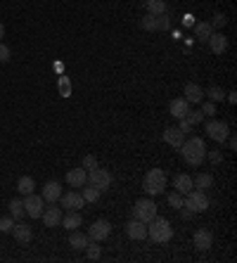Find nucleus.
Masks as SVG:
<instances>
[{
	"label": "nucleus",
	"instance_id": "nucleus-13",
	"mask_svg": "<svg viewBox=\"0 0 237 263\" xmlns=\"http://www.w3.org/2000/svg\"><path fill=\"white\" fill-rule=\"evenodd\" d=\"M57 201H60V204H62V209H67V211H76V209H81V206L86 204L79 192H64Z\"/></svg>",
	"mask_w": 237,
	"mask_h": 263
},
{
	"label": "nucleus",
	"instance_id": "nucleus-25",
	"mask_svg": "<svg viewBox=\"0 0 237 263\" xmlns=\"http://www.w3.org/2000/svg\"><path fill=\"white\" fill-rule=\"evenodd\" d=\"M36 190V180L31 176H22V178L17 180V192L19 194H31Z\"/></svg>",
	"mask_w": 237,
	"mask_h": 263
},
{
	"label": "nucleus",
	"instance_id": "nucleus-34",
	"mask_svg": "<svg viewBox=\"0 0 237 263\" xmlns=\"http://www.w3.org/2000/svg\"><path fill=\"white\" fill-rule=\"evenodd\" d=\"M12 228H15V218H0V232H12Z\"/></svg>",
	"mask_w": 237,
	"mask_h": 263
},
{
	"label": "nucleus",
	"instance_id": "nucleus-8",
	"mask_svg": "<svg viewBox=\"0 0 237 263\" xmlns=\"http://www.w3.org/2000/svg\"><path fill=\"white\" fill-rule=\"evenodd\" d=\"M145 31H166L168 29V17L166 15H147L140 22Z\"/></svg>",
	"mask_w": 237,
	"mask_h": 263
},
{
	"label": "nucleus",
	"instance_id": "nucleus-20",
	"mask_svg": "<svg viewBox=\"0 0 237 263\" xmlns=\"http://www.w3.org/2000/svg\"><path fill=\"white\" fill-rule=\"evenodd\" d=\"M168 109H171V116H175V119H185L188 112H190V102L185 100V97H175Z\"/></svg>",
	"mask_w": 237,
	"mask_h": 263
},
{
	"label": "nucleus",
	"instance_id": "nucleus-28",
	"mask_svg": "<svg viewBox=\"0 0 237 263\" xmlns=\"http://www.w3.org/2000/svg\"><path fill=\"white\" fill-rule=\"evenodd\" d=\"M100 190H97V187L95 185H90V183H86V185H83V192H81V197H83V201H90V204H93V201H97L100 199Z\"/></svg>",
	"mask_w": 237,
	"mask_h": 263
},
{
	"label": "nucleus",
	"instance_id": "nucleus-24",
	"mask_svg": "<svg viewBox=\"0 0 237 263\" xmlns=\"http://www.w3.org/2000/svg\"><path fill=\"white\" fill-rule=\"evenodd\" d=\"M60 223L67 228V230H76L81 223H83V218H81V214H76V211H69L67 216H62V221Z\"/></svg>",
	"mask_w": 237,
	"mask_h": 263
},
{
	"label": "nucleus",
	"instance_id": "nucleus-40",
	"mask_svg": "<svg viewBox=\"0 0 237 263\" xmlns=\"http://www.w3.org/2000/svg\"><path fill=\"white\" fill-rule=\"evenodd\" d=\"M202 114H216V107H213V102H206L204 104V112Z\"/></svg>",
	"mask_w": 237,
	"mask_h": 263
},
{
	"label": "nucleus",
	"instance_id": "nucleus-33",
	"mask_svg": "<svg viewBox=\"0 0 237 263\" xmlns=\"http://www.w3.org/2000/svg\"><path fill=\"white\" fill-rule=\"evenodd\" d=\"M185 121H188L190 126L202 124V121H204V114H202V112H188V116H185Z\"/></svg>",
	"mask_w": 237,
	"mask_h": 263
},
{
	"label": "nucleus",
	"instance_id": "nucleus-14",
	"mask_svg": "<svg viewBox=\"0 0 237 263\" xmlns=\"http://www.w3.org/2000/svg\"><path fill=\"white\" fill-rule=\"evenodd\" d=\"M67 183L71 187H83L88 183V171L81 166V169H71L67 171Z\"/></svg>",
	"mask_w": 237,
	"mask_h": 263
},
{
	"label": "nucleus",
	"instance_id": "nucleus-4",
	"mask_svg": "<svg viewBox=\"0 0 237 263\" xmlns=\"http://www.w3.org/2000/svg\"><path fill=\"white\" fill-rule=\"evenodd\" d=\"M183 206H188L192 214H202V211L209 209V199H206V194L197 187H192L188 194H185V201H183Z\"/></svg>",
	"mask_w": 237,
	"mask_h": 263
},
{
	"label": "nucleus",
	"instance_id": "nucleus-37",
	"mask_svg": "<svg viewBox=\"0 0 237 263\" xmlns=\"http://www.w3.org/2000/svg\"><path fill=\"white\" fill-rule=\"evenodd\" d=\"M206 159H209V162H211V164H221V159H223L221 149H211V152L206 149Z\"/></svg>",
	"mask_w": 237,
	"mask_h": 263
},
{
	"label": "nucleus",
	"instance_id": "nucleus-41",
	"mask_svg": "<svg viewBox=\"0 0 237 263\" xmlns=\"http://www.w3.org/2000/svg\"><path fill=\"white\" fill-rule=\"evenodd\" d=\"M178 128H181L183 133H190V131H192V126H190L188 121H185V119H181V126H178Z\"/></svg>",
	"mask_w": 237,
	"mask_h": 263
},
{
	"label": "nucleus",
	"instance_id": "nucleus-7",
	"mask_svg": "<svg viewBox=\"0 0 237 263\" xmlns=\"http://www.w3.org/2000/svg\"><path fill=\"white\" fill-rule=\"evenodd\" d=\"M24 211H26V216H31V218H40L43 216V197H38V194H24Z\"/></svg>",
	"mask_w": 237,
	"mask_h": 263
},
{
	"label": "nucleus",
	"instance_id": "nucleus-35",
	"mask_svg": "<svg viewBox=\"0 0 237 263\" xmlns=\"http://www.w3.org/2000/svg\"><path fill=\"white\" fill-rule=\"evenodd\" d=\"M168 204H171L173 209H181L183 206V194L181 192H171L168 194Z\"/></svg>",
	"mask_w": 237,
	"mask_h": 263
},
{
	"label": "nucleus",
	"instance_id": "nucleus-17",
	"mask_svg": "<svg viewBox=\"0 0 237 263\" xmlns=\"http://www.w3.org/2000/svg\"><path fill=\"white\" fill-rule=\"evenodd\" d=\"M40 197H43V201L55 204V201L62 197V185H60V183H55V180H52V183H45V187H43V194H40Z\"/></svg>",
	"mask_w": 237,
	"mask_h": 263
},
{
	"label": "nucleus",
	"instance_id": "nucleus-44",
	"mask_svg": "<svg viewBox=\"0 0 237 263\" xmlns=\"http://www.w3.org/2000/svg\"><path fill=\"white\" fill-rule=\"evenodd\" d=\"M228 102H232V104H235V102H237V95H235V93H230V95H228Z\"/></svg>",
	"mask_w": 237,
	"mask_h": 263
},
{
	"label": "nucleus",
	"instance_id": "nucleus-1",
	"mask_svg": "<svg viewBox=\"0 0 237 263\" xmlns=\"http://www.w3.org/2000/svg\"><path fill=\"white\" fill-rule=\"evenodd\" d=\"M181 154H183V159H185V164H190V166H199V164L206 159V145H204V140H202V138L183 140Z\"/></svg>",
	"mask_w": 237,
	"mask_h": 263
},
{
	"label": "nucleus",
	"instance_id": "nucleus-15",
	"mask_svg": "<svg viewBox=\"0 0 237 263\" xmlns=\"http://www.w3.org/2000/svg\"><path fill=\"white\" fill-rule=\"evenodd\" d=\"M211 242H213V235L209 230L199 228V230L195 232V249H197V251H206V249H211Z\"/></svg>",
	"mask_w": 237,
	"mask_h": 263
},
{
	"label": "nucleus",
	"instance_id": "nucleus-32",
	"mask_svg": "<svg viewBox=\"0 0 237 263\" xmlns=\"http://www.w3.org/2000/svg\"><path fill=\"white\" fill-rule=\"evenodd\" d=\"M86 251H88V261H97V258L102 256V251H100V247H97V244H90V242H88Z\"/></svg>",
	"mask_w": 237,
	"mask_h": 263
},
{
	"label": "nucleus",
	"instance_id": "nucleus-39",
	"mask_svg": "<svg viewBox=\"0 0 237 263\" xmlns=\"http://www.w3.org/2000/svg\"><path fill=\"white\" fill-rule=\"evenodd\" d=\"M0 62L3 64L10 62V47L5 45V43H0Z\"/></svg>",
	"mask_w": 237,
	"mask_h": 263
},
{
	"label": "nucleus",
	"instance_id": "nucleus-11",
	"mask_svg": "<svg viewBox=\"0 0 237 263\" xmlns=\"http://www.w3.org/2000/svg\"><path fill=\"white\" fill-rule=\"evenodd\" d=\"M126 235L131 237V240H145L147 237V223H142V221H138V218H133V221H128L126 225Z\"/></svg>",
	"mask_w": 237,
	"mask_h": 263
},
{
	"label": "nucleus",
	"instance_id": "nucleus-21",
	"mask_svg": "<svg viewBox=\"0 0 237 263\" xmlns=\"http://www.w3.org/2000/svg\"><path fill=\"white\" fill-rule=\"evenodd\" d=\"M185 100H188L190 104H197V102L204 100V90H202L197 83H185Z\"/></svg>",
	"mask_w": 237,
	"mask_h": 263
},
{
	"label": "nucleus",
	"instance_id": "nucleus-27",
	"mask_svg": "<svg viewBox=\"0 0 237 263\" xmlns=\"http://www.w3.org/2000/svg\"><path fill=\"white\" fill-rule=\"evenodd\" d=\"M192 185L197 187V190H209L213 185V176L211 173H199L197 178H192Z\"/></svg>",
	"mask_w": 237,
	"mask_h": 263
},
{
	"label": "nucleus",
	"instance_id": "nucleus-45",
	"mask_svg": "<svg viewBox=\"0 0 237 263\" xmlns=\"http://www.w3.org/2000/svg\"><path fill=\"white\" fill-rule=\"evenodd\" d=\"M3 36H5V26L0 24V38H3Z\"/></svg>",
	"mask_w": 237,
	"mask_h": 263
},
{
	"label": "nucleus",
	"instance_id": "nucleus-3",
	"mask_svg": "<svg viewBox=\"0 0 237 263\" xmlns=\"http://www.w3.org/2000/svg\"><path fill=\"white\" fill-rule=\"evenodd\" d=\"M142 187L147 190V194H161L166 190V173L161 169L147 171V176L142 180Z\"/></svg>",
	"mask_w": 237,
	"mask_h": 263
},
{
	"label": "nucleus",
	"instance_id": "nucleus-23",
	"mask_svg": "<svg viewBox=\"0 0 237 263\" xmlns=\"http://www.w3.org/2000/svg\"><path fill=\"white\" fill-rule=\"evenodd\" d=\"M88 242H90V237L88 235H83V232H71L69 235V247L71 249H76V251H81V249H86L88 247Z\"/></svg>",
	"mask_w": 237,
	"mask_h": 263
},
{
	"label": "nucleus",
	"instance_id": "nucleus-19",
	"mask_svg": "<svg viewBox=\"0 0 237 263\" xmlns=\"http://www.w3.org/2000/svg\"><path fill=\"white\" fill-rule=\"evenodd\" d=\"M206 43H209V47H211L213 55H223L225 52V47H228V38H225L223 33H211Z\"/></svg>",
	"mask_w": 237,
	"mask_h": 263
},
{
	"label": "nucleus",
	"instance_id": "nucleus-2",
	"mask_svg": "<svg viewBox=\"0 0 237 263\" xmlns=\"http://www.w3.org/2000/svg\"><path fill=\"white\" fill-rule=\"evenodd\" d=\"M147 235H150L152 242H157V244H164V242H168L171 237H173V228H171V223L166 221V218H152L150 223H147Z\"/></svg>",
	"mask_w": 237,
	"mask_h": 263
},
{
	"label": "nucleus",
	"instance_id": "nucleus-36",
	"mask_svg": "<svg viewBox=\"0 0 237 263\" xmlns=\"http://www.w3.org/2000/svg\"><path fill=\"white\" fill-rule=\"evenodd\" d=\"M83 169H86V171L97 169V159H95L93 154H86V156H83Z\"/></svg>",
	"mask_w": 237,
	"mask_h": 263
},
{
	"label": "nucleus",
	"instance_id": "nucleus-16",
	"mask_svg": "<svg viewBox=\"0 0 237 263\" xmlns=\"http://www.w3.org/2000/svg\"><path fill=\"white\" fill-rule=\"evenodd\" d=\"M164 140L171 145V147H181L183 140H185V133H183L178 126H168V128L164 131Z\"/></svg>",
	"mask_w": 237,
	"mask_h": 263
},
{
	"label": "nucleus",
	"instance_id": "nucleus-30",
	"mask_svg": "<svg viewBox=\"0 0 237 263\" xmlns=\"http://www.w3.org/2000/svg\"><path fill=\"white\" fill-rule=\"evenodd\" d=\"M10 214H12V218L26 216V211H24V201L22 199H12V201H10Z\"/></svg>",
	"mask_w": 237,
	"mask_h": 263
},
{
	"label": "nucleus",
	"instance_id": "nucleus-10",
	"mask_svg": "<svg viewBox=\"0 0 237 263\" xmlns=\"http://www.w3.org/2000/svg\"><path fill=\"white\" fill-rule=\"evenodd\" d=\"M109 232H111V225L107 223V221H95V223L90 225V235H88V237L93 242H102L109 237Z\"/></svg>",
	"mask_w": 237,
	"mask_h": 263
},
{
	"label": "nucleus",
	"instance_id": "nucleus-42",
	"mask_svg": "<svg viewBox=\"0 0 237 263\" xmlns=\"http://www.w3.org/2000/svg\"><path fill=\"white\" fill-rule=\"evenodd\" d=\"M228 145H230V149H235V147H237V140L232 138V135H228Z\"/></svg>",
	"mask_w": 237,
	"mask_h": 263
},
{
	"label": "nucleus",
	"instance_id": "nucleus-9",
	"mask_svg": "<svg viewBox=\"0 0 237 263\" xmlns=\"http://www.w3.org/2000/svg\"><path fill=\"white\" fill-rule=\"evenodd\" d=\"M88 173H90V185H95L100 192H104V190L111 185V173H109V171H104V169L97 166V169L88 171Z\"/></svg>",
	"mask_w": 237,
	"mask_h": 263
},
{
	"label": "nucleus",
	"instance_id": "nucleus-22",
	"mask_svg": "<svg viewBox=\"0 0 237 263\" xmlns=\"http://www.w3.org/2000/svg\"><path fill=\"white\" fill-rule=\"evenodd\" d=\"M173 187H175V192H181V194H188L190 190H192V178H190L188 173H178L173 178Z\"/></svg>",
	"mask_w": 237,
	"mask_h": 263
},
{
	"label": "nucleus",
	"instance_id": "nucleus-38",
	"mask_svg": "<svg viewBox=\"0 0 237 263\" xmlns=\"http://www.w3.org/2000/svg\"><path fill=\"white\" fill-rule=\"evenodd\" d=\"M225 22H228V19H225L223 15H216V17H213V22H211V29H223Z\"/></svg>",
	"mask_w": 237,
	"mask_h": 263
},
{
	"label": "nucleus",
	"instance_id": "nucleus-18",
	"mask_svg": "<svg viewBox=\"0 0 237 263\" xmlns=\"http://www.w3.org/2000/svg\"><path fill=\"white\" fill-rule=\"evenodd\" d=\"M12 235H15V240L19 242V244H29V242L33 240V232L26 223H17L15 228H12Z\"/></svg>",
	"mask_w": 237,
	"mask_h": 263
},
{
	"label": "nucleus",
	"instance_id": "nucleus-31",
	"mask_svg": "<svg viewBox=\"0 0 237 263\" xmlns=\"http://www.w3.org/2000/svg\"><path fill=\"white\" fill-rule=\"evenodd\" d=\"M204 95H209V100H211V102H223V100H225V93H223L221 88H216V85H211Z\"/></svg>",
	"mask_w": 237,
	"mask_h": 263
},
{
	"label": "nucleus",
	"instance_id": "nucleus-5",
	"mask_svg": "<svg viewBox=\"0 0 237 263\" xmlns=\"http://www.w3.org/2000/svg\"><path fill=\"white\" fill-rule=\"evenodd\" d=\"M157 216V204L152 199H140L135 201L133 206V218H138V221H142V223H150L152 218Z\"/></svg>",
	"mask_w": 237,
	"mask_h": 263
},
{
	"label": "nucleus",
	"instance_id": "nucleus-26",
	"mask_svg": "<svg viewBox=\"0 0 237 263\" xmlns=\"http://www.w3.org/2000/svg\"><path fill=\"white\" fill-rule=\"evenodd\" d=\"M192 29H195V36H197V40H209V36L213 33L211 24H206V22H195V24H192Z\"/></svg>",
	"mask_w": 237,
	"mask_h": 263
},
{
	"label": "nucleus",
	"instance_id": "nucleus-43",
	"mask_svg": "<svg viewBox=\"0 0 237 263\" xmlns=\"http://www.w3.org/2000/svg\"><path fill=\"white\" fill-rule=\"evenodd\" d=\"M192 19H195V17H185V19H183V24H188V26H192V24H195V22H192Z\"/></svg>",
	"mask_w": 237,
	"mask_h": 263
},
{
	"label": "nucleus",
	"instance_id": "nucleus-12",
	"mask_svg": "<svg viewBox=\"0 0 237 263\" xmlns=\"http://www.w3.org/2000/svg\"><path fill=\"white\" fill-rule=\"evenodd\" d=\"M62 209L60 206H55V204H50L47 209H43V223H45V228H57L60 225V221H62Z\"/></svg>",
	"mask_w": 237,
	"mask_h": 263
},
{
	"label": "nucleus",
	"instance_id": "nucleus-29",
	"mask_svg": "<svg viewBox=\"0 0 237 263\" xmlns=\"http://www.w3.org/2000/svg\"><path fill=\"white\" fill-rule=\"evenodd\" d=\"M145 8L150 15H164L166 12V0H145Z\"/></svg>",
	"mask_w": 237,
	"mask_h": 263
},
{
	"label": "nucleus",
	"instance_id": "nucleus-6",
	"mask_svg": "<svg viewBox=\"0 0 237 263\" xmlns=\"http://www.w3.org/2000/svg\"><path fill=\"white\" fill-rule=\"evenodd\" d=\"M206 135L211 140H216V142H225L230 135V128L228 124H223V121H216V119H211V121H206Z\"/></svg>",
	"mask_w": 237,
	"mask_h": 263
}]
</instances>
